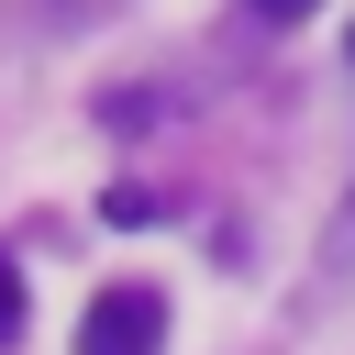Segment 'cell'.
Masks as SVG:
<instances>
[{
  "label": "cell",
  "instance_id": "1",
  "mask_svg": "<svg viewBox=\"0 0 355 355\" xmlns=\"http://www.w3.org/2000/svg\"><path fill=\"white\" fill-rule=\"evenodd\" d=\"M155 344H166V300H155L144 277L100 288V300H89V322H78V355H155Z\"/></svg>",
  "mask_w": 355,
  "mask_h": 355
},
{
  "label": "cell",
  "instance_id": "2",
  "mask_svg": "<svg viewBox=\"0 0 355 355\" xmlns=\"http://www.w3.org/2000/svg\"><path fill=\"white\" fill-rule=\"evenodd\" d=\"M355 277V200H344V222H333V244H322V300Z\"/></svg>",
  "mask_w": 355,
  "mask_h": 355
},
{
  "label": "cell",
  "instance_id": "3",
  "mask_svg": "<svg viewBox=\"0 0 355 355\" xmlns=\"http://www.w3.org/2000/svg\"><path fill=\"white\" fill-rule=\"evenodd\" d=\"M155 211H166V189H111V200H100V222H122V233L155 222Z\"/></svg>",
  "mask_w": 355,
  "mask_h": 355
},
{
  "label": "cell",
  "instance_id": "4",
  "mask_svg": "<svg viewBox=\"0 0 355 355\" xmlns=\"http://www.w3.org/2000/svg\"><path fill=\"white\" fill-rule=\"evenodd\" d=\"M11 333H22V266L0 255V344H11Z\"/></svg>",
  "mask_w": 355,
  "mask_h": 355
},
{
  "label": "cell",
  "instance_id": "5",
  "mask_svg": "<svg viewBox=\"0 0 355 355\" xmlns=\"http://www.w3.org/2000/svg\"><path fill=\"white\" fill-rule=\"evenodd\" d=\"M244 11H255V22H300L311 0H244Z\"/></svg>",
  "mask_w": 355,
  "mask_h": 355
},
{
  "label": "cell",
  "instance_id": "6",
  "mask_svg": "<svg viewBox=\"0 0 355 355\" xmlns=\"http://www.w3.org/2000/svg\"><path fill=\"white\" fill-rule=\"evenodd\" d=\"M344 55H355V22H344Z\"/></svg>",
  "mask_w": 355,
  "mask_h": 355
}]
</instances>
